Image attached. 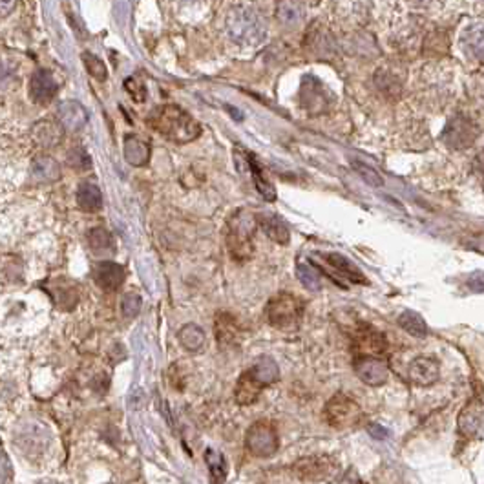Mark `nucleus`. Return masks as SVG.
<instances>
[{"label": "nucleus", "instance_id": "obj_1", "mask_svg": "<svg viewBox=\"0 0 484 484\" xmlns=\"http://www.w3.org/2000/svg\"><path fill=\"white\" fill-rule=\"evenodd\" d=\"M148 123L157 134L164 135L167 139L179 145L194 141L201 134V126L192 119L191 113L181 110L179 106H172V104L154 110L150 113Z\"/></svg>", "mask_w": 484, "mask_h": 484}, {"label": "nucleus", "instance_id": "obj_2", "mask_svg": "<svg viewBox=\"0 0 484 484\" xmlns=\"http://www.w3.org/2000/svg\"><path fill=\"white\" fill-rule=\"evenodd\" d=\"M280 378V369H278V364L269 356L259 359L254 366L247 369L242 376L238 378V384H236V391H234V397H236V403L240 406H249V404H254L258 400V397L261 395L267 385L274 384V382Z\"/></svg>", "mask_w": 484, "mask_h": 484}, {"label": "nucleus", "instance_id": "obj_3", "mask_svg": "<svg viewBox=\"0 0 484 484\" xmlns=\"http://www.w3.org/2000/svg\"><path fill=\"white\" fill-rule=\"evenodd\" d=\"M311 265H315L320 273L331 278L337 286L347 287L346 281L355 283V286H368L369 283L362 271L351 259L338 254V252H325V254L318 252V254H315L311 258Z\"/></svg>", "mask_w": 484, "mask_h": 484}, {"label": "nucleus", "instance_id": "obj_4", "mask_svg": "<svg viewBox=\"0 0 484 484\" xmlns=\"http://www.w3.org/2000/svg\"><path fill=\"white\" fill-rule=\"evenodd\" d=\"M302 300L291 293H280L269 300L265 305L267 322L276 329H294L298 327L303 316Z\"/></svg>", "mask_w": 484, "mask_h": 484}, {"label": "nucleus", "instance_id": "obj_5", "mask_svg": "<svg viewBox=\"0 0 484 484\" xmlns=\"http://www.w3.org/2000/svg\"><path fill=\"white\" fill-rule=\"evenodd\" d=\"M324 417L334 429H353L364 420V411L355 398L346 393H337L329 398L324 407Z\"/></svg>", "mask_w": 484, "mask_h": 484}, {"label": "nucleus", "instance_id": "obj_6", "mask_svg": "<svg viewBox=\"0 0 484 484\" xmlns=\"http://www.w3.org/2000/svg\"><path fill=\"white\" fill-rule=\"evenodd\" d=\"M229 33L240 44H258L265 37V24L256 11L238 8L229 17Z\"/></svg>", "mask_w": 484, "mask_h": 484}, {"label": "nucleus", "instance_id": "obj_7", "mask_svg": "<svg viewBox=\"0 0 484 484\" xmlns=\"http://www.w3.org/2000/svg\"><path fill=\"white\" fill-rule=\"evenodd\" d=\"M245 446L249 454H252L254 457H271V455L276 454L278 446H280L276 428L267 420L254 422L247 432Z\"/></svg>", "mask_w": 484, "mask_h": 484}, {"label": "nucleus", "instance_id": "obj_8", "mask_svg": "<svg viewBox=\"0 0 484 484\" xmlns=\"http://www.w3.org/2000/svg\"><path fill=\"white\" fill-rule=\"evenodd\" d=\"M294 475L303 480H325L331 479L340 471V464L331 455H307L293 464Z\"/></svg>", "mask_w": 484, "mask_h": 484}, {"label": "nucleus", "instance_id": "obj_9", "mask_svg": "<svg viewBox=\"0 0 484 484\" xmlns=\"http://www.w3.org/2000/svg\"><path fill=\"white\" fill-rule=\"evenodd\" d=\"M353 351L355 356H381L384 359L388 351V342L384 333L368 324H362L355 329L353 334Z\"/></svg>", "mask_w": 484, "mask_h": 484}, {"label": "nucleus", "instance_id": "obj_10", "mask_svg": "<svg viewBox=\"0 0 484 484\" xmlns=\"http://www.w3.org/2000/svg\"><path fill=\"white\" fill-rule=\"evenodd\" d=\"M484 428V400L475 397L461 410L457 419V432L461 439L470 441Z\"/></svg>", "mask_w": 484, "mask_h": 484}, {"label": "nucleus", "instance_id": "obj_11", "mask_svg": "<svg viewBox=\"0 0 484 484\" xmlns=\"http://www.w3.org/2000/svg\"><path fill=\"white\" fill-rule=\"evenodd\" d=\"M48 432L43 424L26 422V426H18L15 433V441L24 455H40L48 444Z\"/></svg>", "mask_w": 484, "mask_h": 484}, {"label": "nucleus", "instance_id": "obj_12", "mask_svg": "<svg viewBox=\"0 0 484 484\" xmlns=\"http://www.w3.org/2000/svg\"><path fill=\"white\" fill-rule=\"evenodd\" d=\"M353 369L364 384L382 385L388 381L389 366L381 356H355Z\"/></svg>", "mask_w": 484, "mask_h": 484}, {"label": "nucleus", "instance_id": "obj_13", "mask_svg": "<svg viewBox=\"0 0 484 484\" xmlns=\"http://www.w3.org/2000/svg\"><path fill=\"white\" fill-rule=\"evenodd\" d=\"M252 234H254V225L252 220H243L238 218L230 227L229 234V249L230 254L236 259H247L252 252Z\"/></svg>", "mask_w": 484, "mask_h": 484}, {"label": "nucleus", "instance_id": "obj_14", "mask_svg": "<svg viewBox=\"0 0 484 484\" xmlns=\"http://www.w3.org/2000/svg\"><path fill=\"white\" fill-rule=\"evenodd\" d=\"M441 376V364L437 362L433 356L419 355L411 360L410 364V378L417 385H432L439 381Z\"/></svg>", "mask_w": 484, "mask_h": 484}, {"label": "nucleus", "instance_id": "obj_15", "mask_svg": "<svg viewBox=\"0 0 484 484\" xmlns=\"http://www.w3.org/2000/svg\"><path fill=\"white\" fill-rule=\"evenodd\" d=\"M59 86L48 72H35L30 81V97L39 104H48L55 99Z\"/></svg>", "mask_w": 484, "mask_h": 484}, {"label": "nucleus", "instance_id": "obj_16", "mask_svg": "<svg viewBox=\"0 0 484 484\" xmlns=\"http://www.w3.org/2000/svg\"><path fill=\"white\" fill-rule=\"evenodd\" d=\"M125 269L116 261H101L94 269V280L104 291H117L125 281Z\"/></svg>", "mask_w": 484, "mask_h": 484}, {"label": "nucleus", "instance_id": "obj_17", "mask_svg": "<svg viewBox=\"0 0 484 484\" xmlns=\"http://www.w3.org/2000/svg\"><path fill=\"white\" fill-rule=\"evenodd\" d=\"M214 329H216V340L221 347H232L238 344L242 329L230 313H218Z\"/></svg>", "mask_w": 484, "mask_h": 484}, {"label": "nucleus", "instance_id": "obj_18", "mask_svg": "<svg viewBox=\"0 0 484 484\" xmlns=\"http://www.w3.org/2000/svg\"><path fill=\"white\" fill-rule=\"evenodd\" d=\"M57 119L64 126L66 130H72V132H77L82 126L86 125L88 113L86 110L82 108L81 104L75 103V101H66V103L59 104L57 108Z\"/></svg>", "mask_w": 484, "mask_h": 484}, {"label": "nucleus", "instance_id": "obj_19", "mask_svg": "<svg viewBox=\"0 0 484 484\" xmlns=\"http://www.w3.org/2000/svg\"><path fill=\"white\" fill-rule=\"evenodd\" d=\"M258 223L259 227H261V230H264L273 242L281 243V245L289 243V229H287L286 223L281 221V218L274 216V214H259Z\"/></svg>", "mask_w": 484, "mask_h": 484}, {"label": "nucleus", "instance_id": "obj_20", "mask_svg": "<svg viewBox=\"0 0 484 484\" xmlns=\"http://www.w3.org/2000/svg\"><path fill=\"white\" fill-rule=\"evenodd\" d=\"M243 159H245L247 167H249L251 178H252V181H254L259 194L264 196L267 201H274V199H276V192H274L271 181H269V179L264 176V170H261V167L258 164V161L254 159V156H251V154H247L245 152V154H243Z\"/></svg>", "mask_w": 484, "mask_h": 484}, {"label": "nucleus", "instance_id": "obj_21", "mask_svg": "<svg viewBox=\"0 0 484 484\" xmlns=\"http://www.w3.org/2000/svg\"><path fill=\"white\" fill-rule=\"evenodd\" d=\"M53 286H55V289L50 291V294H52L53 300H55L57 307H61L64 311H72L79 302V293L74 287V283H72V281L57 280Z\"/></svg>", "mask_w": 484, "mask_h": 484}, {"label": "nucleus", "instance_id": "obj_22", "mask_svg": "<svg viewBox=\"0 0 484 484\" xmlns=\"http://www.w3.org/2000/svg\"><path fill=\"white\" fill-rule=\"evenodd\" d=\"M125 157L130 164L134 167H143L147 164L148 157H150V148H148L147 141H143L137 135H130L125 141Z\"/></svg>", "mask_w": 484, "mask_h": 484}, {"label": "nucleus", "instance_id": "obj_23", "mask_svg": "<svg viewBox=\"0 0 484 484\" xmlns=\"http://www.w3.org/2000/svg\"><path fill=\"white\" fill-rule=\"evenodd\" d=\"M59 176H61V169H59L57 161L52 159V157H37L33 161V164H31V178L37 179V181H55V179H59Z\"/></svg>", "mask_w": 484, "mask_h": 484}, {"label": "nucleus", "instance_id": "obj_24", "mask_svg": "<svg viewBox=\"0 0 484 484\" xmlns=\"http://www.w3.org/2000/svg\"><path fill=\"white\" fill-rule=\"evenodd\" d=\"M77 203L82 210L97 212L103 207V196L96 185L91 183H82L77 192Z\"/></svg>", "mask_w": 484, "mask_h": 484}, {"label": "nucleus", "instance_id": "obj_25", "mask_svg": "<svg viewBox=\"0 0 484 484\" xmlns=\"http://www.w3.org/2000/svg\"><path fill=\"white\" fill-rule=\"evenodd\" d=\"M178 340L186 351H199L205 346V331L196 324H186L179 329Z\"/></svg>", "mask_w": 484, "mask_h": 484}, {"label": "nucleus", "instance_id": "obj_26", "mask_svg": "<svg viewBox=\"0 0 484 484\" xmlns=\"http://www.w3.org/2000/svg\"><path fill=\"white\" fill-rule=\"evenodd\" d=\"M398 325L406 331L407 334L417 338H424L428 334V324L424 322L422 316L415 311H404L398 316Z\"/></svg>", "mask_w": 484, "mask_h": 484}, {"label": "nucleus", "instance_id": "obj_27", "mask_svg": "<svg viewBox=\"0 0 484 484\" xmlns=\"http://www.w3.org/2000/svg\"><path fill=\"white\" fill-rule=\"evenodd\" d=\"M205 463H207L208 471H210L212 483L223 484V480H225L227 477V463L225 458H223V455H221L220 451L208 448V450L205 451Z\"/></svg>", "mask_w": 484, "mask_h": 484}, {"label": "nucleus", "instance_id": "obj_28", "mask_svg": "<svg viewBox=\"0 0 484 484\" xmlns=\"http://www.w3.org/2000/svg\"><path fill=\"white\" fill-rule=\"evenodd\" d=\"M88 243H90L91 251L96 252H112L116 247L113 236L103 227H96L88 232Z\"/></svg>", "mask_w": 484, "mask_h": 484}, {"label": "nucleus", "instance_id": "obj_29", "mask_svg": "<svg viewBox=\"0 0 484 484\" xmlns=\"http://www.w3.org/2000/svg\"><path fill=\"white\" fill-rule=\"evenodd\" d=\"M33 135H35V139L43 145V147H53V145H57L62 139L61 132H59L55 123H50V121H43L35 126Z\"/></svg>", "mask_w": 484, "mask_h": 484}, {"label": "nucleus", "instance_id": "obj_30", "mask_svg": "<svg viewBox=\"0 0 484 484\" xmlns=\"http://www.w3.org/2000/svg\"><path fill=\"white\" fill-rule=\"evenodd\" d=\"M296 276L302 281V286L309 291H320L322 287V278L320 271L315 267V265H305L300 261L296 265Z\"/></svg>", "mask_w": 484, "mask_h": 484}, {"label": "nucleus", "instance_id": "obj_31", "mask_svg": "<svg viewBox=\"0 0 484 484\" xmlns=\"http://www.w3.org/2000/svg\"><path fill=\"white\" fill-rule=\"evenodd\" d=\"M82 62H84L88 74H90L91 77L97 79V81H106V77H108L106 66H104V62L101 61V59H97L94 53H90V52L82 53Z\"/></svg>", "mask_w": 484, "mask_h": 484}, {"label": "nucleus", "instance_id": "obj_32", "mask_svg": "<svg viewBox=\"0 0 484 484\" xmlns=\"http://www.w3.org/2000/svg\"><path fill=\"white\" fill-rule=\"evenodd\" d=\"M351 167L356 170V172L362 176V179L366 183H369L371 186H376V188H381V186H384V179L381 178V174H376V170L375 169H371L369 164H366V163H362V161H359V159H355V161H351Z\"/></svg>", "mask_w": 484, "mask_h": 484}, {"label": "nucleus", "instance_id": "obj_33", "mask_svg": "<svg viewBox=\"0 0 484 484\" xmlns=\"http://www.w3.org/2000/svg\"><path fill=\"white\" fill-rule=\"evenodd\" d=\"M141 307H143V300L141 296L135 293H128L123 296L121 300V313L125 318H135V316L141 313Z\"/></svg>", "mask_w": 484, "mask_h": 484}, {"label": "nucleus", "instance_id": "obj_34", "mask_svg": "<svg viewBox=\"0 0 484 484\" xmlns=\"http://www.w3.org/2000/svg\"><path fill=\"white\" fill-rule=\"evenodd\" d=\"M468 46L475 55L484 57V24H477V26L468 30Z\"/></svg>", "mask_w": 484, "mask_h": 484}, {"label": "nucleus", "instance_id": "obj_35", "mask_svg": "<svg viewBox=\"0 0 484 484\" xmlns=\"http://www.w3.org/2000/svg\"><path fill=\"white\" fill-rule=\"evenodd\" d=\"M68 164L74 170H88L91 167V161L88 157L86 150L84 148H74V150L68 154Z\"/></svg>", "mask_w": 484, "mask_h": 484}, {"label": "nucleus", "instance_id": "obj_36", "mask_svg": "<svg viewBox=\"0 0 484 484\" xmlns=\"http://www.w3.org/2000/svg\"><path fill=\"white\" fill-rule=\"evenodd\" d=\"M125 86H126V91L132 96V99H134L135 103H143L145 97H147V88H145L143 82L139 81V79L132 77V79H126Z\"/></svg>", "mask_w": 484, "mask_h": 484}, {"label": "nucleus", "instance_id": "obj_37", "mask_svg": "<svg viewBox=\"0 0 484 484\" xmlns=\"http://www.w3.org/2000/svg\"><path fill=\"white\" fill-rule=\"evenodd\" d=\"M298 8L293 4V2H289V0H286L283 4L280 6V21L286 22V24H293V22L298 21Z\"/></svg>", "mask_w": 484, "mask_h": 484}, {"label": "nucleus", "instance_id": "obj_38", "mask_svg": "<svg viewBox=\"0 0 484 484\" xmlns=\"http://www.w3.org/2000/svg\"><path fill=\"white\" fill-rule=\"evenodd\" d=\"M9 477H11V463H9L8 455L0 446V484L8 483Z\"/></svg>", "mask_w": 484, "mask_h": 484}, {"label": "nucleus", "instance_id": "obj_39", "mask_svg": "<svg viewBox=\"0 0 484 484\" xmlns=\"http://www.w3.org/2000/svg\"><path fill=\"white\" fill-rule=\"evenodd\" d=\"M333 484H360V479H359V475H356V471L349 470V471H346V473L338 475V479L334 480Z\"/></svg>", "mask_w": 484, "mask_h": 484}, {"label": "nucleus", "instance_id": "obj_40", "mask_svg": "<svg viewBox=\"0 0 484 484\" xmlns=\"http://www.w3.org/2000/svg\"><path fill=\"white\" fill-rule=\"evenodd\" d=\"M470 289L471 291H477V293H483L484 291V274H477V276H473L470 280Z\"/></svg>", "mask_w": 484, "mask_h": 484}, {"label": "nucleus", "instance_id": "obj_41", "mask_svg": "<svg viewBox=\"0 0 484 484\" xmlns=\"http://www.w3.org/2000/svg\"><path fill=\"white\" fill-rule=\"evenodd\" d=\"M15 6V0H0V17L8 15Z\"/></svg>", "mask_w": 484, "mask_h": 484}, {"label": "nucleus", "instance_id": "obj_42", "mask_svg": "<svg viewBox=\"0 0 484 484\" xmlns=\"http://www.w3.org/2000/svg\"><path fill=\"white\" fill-rule=\"evenodd\" d=\"M368 432L371 433L373 437H376V439H384V437L388 435V433H385V429L381 428V426H376V424H371V426L368 428Z\"/></svg>", "mask_w": 484, "mask_h": 484}]
</instances>
